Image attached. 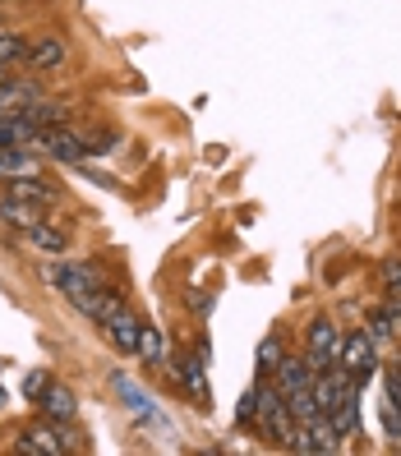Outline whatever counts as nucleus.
Here are the masks:
<instances>
[{"label":"nucleus","instance_id":"423d86ee","mask_svg":"<svg viewBox=\"0 0 401 456\" xmlns=\"http://www.w3.org/2000/svg\"><path fill=\"white\" fill-rule=\"evenodd\" d=\"M106 337H111V346H116V351L120 355H134V351H139V332H143V318L139 314H129V305H120L111 318H106Z\"/></svg>","mask_w":401,"mask_h":456},{"label":"nucleus","instance_id":"f8f14e48","mask_svg":"<svg viewBox=\"0 0 401 456\" xmlns=\"http://www.w3.org/2000/svg\"><path fill=\"white\" fill-rule=\"evenodd\" d=\"M37 222H46V208L19 203V199H0V226H5V231H29Z\"/></svg>","mask_w":401,"mask_h":456},{"label":"nucleus","instance_id":"7c9ffc66","mask_svg":"<svg viewBox=\"0 0 401 456\" xmlns=\"http://www.w3.org/2000/svg\"><path fill=\"white\" fill-rule=\"evenodd\" d=\"M0 369H5V360H0Z\"/></svg>","mask_w":401,"mask_h":456},{"label":"nucleus","instance_id":"9b49d317","mask_svg":"<svg viewBox=\"0 0 401 456\" xmlns=\"http://www.w3.org/2000/svg\"><path fill=\"white\" fill-rule=\"evenodd\" d=\"M5 199H19V203H37V208H51V203L61 199V190H56L51 180H42V175H19V180H10Z\"/></svg>","mask_w":401,"mask_h":456},{"label":"nucleus","instance_id":"b1692460","mask_svg":"<svg viewBox=\"0 0 401 456\" xmlns=\"http://www.w3.org/2000/svg\"><path fill=\"white\" fill-rule=\"evenodd\" d=\"M379 419H383V434L392 443H401V411L392 406V401H383V406H379Z\"/></svg>","mask_w":401,"mask_h":456},{"label":"nucleus","instance_id":"c85d7f7f","mask_svg":"<svg viewBox=\"0 0 401 456\" xmlns=\"http://www.w3.org/2000/svg\"><path fill=\"white\" fill-rule=\"evenodd\" d=\"M10 406V396H5V387H0V411H5Z\"/></svg>","mask_w":401,"mask_h":456},{"label":"nucleus","instance_id":"f257e3e1","mask_svg":"<svg viewBox=\"0 0 401 456\" xmlns=\"http://www.w3.org/2000/svg\"><path fill=\"white\" fill-rule=\"evenodd\" d=\"M23 148H33V152L51 157V162H84V157H88L84 139H78V134H70L65 125H46V129H33V134H29V143H23Z\"/></svg>","mask_w":401,"mask_h":456},{"label":"nucleus","instance_id":"c756f323","mask_svg":"<svg viewBox=\"0 0 401 456\" xmlns=\"http://www.w3.org/2000/svg\"><path fill=\"white\" fill-rule=\"evenodd\" d=\"M5 78H10V65H0V84H5Z\"/></svg>","mask_w":401,"mask_h":456},{"label":"nucleus","instance_id":"f03ea898","mask_svg":"<svg viewBox=\"0 0 401 456\" xmlns=\"http://www.w3.org/2000/svg\"><path fill=\"white\" fill-rule=\"evenodd\" d=\"M51 281H56L61 295H65V300H74V305L84 300V295H93L97 286H106L97 263H56V267H51Z\"/></svg>","mask_w":401,"mask_h":456},{"label":"nucleus","instance_id":"ddd939ff","mask_svg":"<svg viewBox=\"0 0 401 456\" xmlns=\"http://www.w3.org/2000/svg\"><path fill=\"white\" fill-rule=\"evenodd\" d=\"M120 305H125V295H120L111 281H106V286H97L93 295H84V300H78L74 309H78V314H88V318H97V323H106V318H111Z\"/></svg>","mask_w":401,"mask_h":456},{"label":"nucleus","instance_id":"dca6fc26","mask_svg":"<svg viewBox=\"0 0 401 456\" xmlns=\"http://www.w3.org/2000/svg\"><path fill=\"white\" fill-rule=\"evenodd\" d=\"M23 240L37 249V254H65L70 249V240H65V231H56L51 222H37V226H29L23 231Z\"/></svg>","mask_w":401,"mask_h":456},{"label":"nucleus","instance_id":"2eb2a0df","mask_svg":"<svg viewBox=\"0 0 401 456\" xmlns=\"http://www.w3.org/2000/svg\"><path fill=\"white\" fill-rule=\"evenodd\" d=\"M203 360H190V355H180L176 360V383L184 387V392H190L194 401H199V406H203V401H208V383H203Z\"/></svg>","mask_w":401,"mask_h":456},{"label":"nucleus","instance_id":"9d476101","mask_svg":"<svg viewBox=\"0 0 401 456\" xmlns=\"http://www.w3.org/2000/svg\"><path fill=\"white\" fill-rule=\"evenodd\" d=\"M65 61H70V46L56 37V33H42L33 46H29V65L37 69V74H51V69H65Z\"/></svg>","mask_w":401,"mask_h":456},{"label":"nucleus","instance_id":"cd10ccee","mask_svg":"<svg viewBox=\"0 0 401 456\" xmlns=\"http://www.w3.org/2000/svg\"><path fill=\"white\" fill-rule=\"evenodd\" d=\"M14 143V120H0V148Z\"/></svg>","mask_w":401,"mask_h":456},{"label":"nucleus","instance_id":"f3484780","mask_svg":"<svg viewBox=\"0 0 401 456\" xmlns=\"http://www.w3.org/2000/svg\"><path fill=\"white\" fill-rule=\"evenodd\" d=\"M286 360V341H282V332H267L263 341H258V355H254V369H258V379H273V369Z\"/></svg>","mask_w":401,"mask_h":456},{"label":"nucleus","instance_id":"1a4fd4ad","mask_svg":"<svg viewBox=\"0 0 401 456\" xmlns=\"http://www.w3.org/2000/svg\"><path fill=\"white\" fill-rule=\"evenodd\" d=\"M42 162L46 157L23 148V143H5L0 148V180H19V175H42Z\"/></svg>","mask_w":401,"mask_h":456},{"label":"nucleus","instance_id":"bb28decb","mask_svg":"<svg viewBox=\"0 0 401 456\" xmlns=\"http://www.w3.org/2000/svg\"><path fill=\"white\" fill-rule=\"evenodd\" d=\"M84 148H88L93 157H102V152H111V148H116V134H97V139H93V143H84Z\"/></svg>","mask_w":401,"mask_h":456},{"label":"nucleus","instance_id":"a878e982","mask_svg":"<svg viewBox=\"0 0 401 456\" xmlns=\"http://www.w3.org/2000/svg\"><path fill=\"white\" fill-rule=\"evenodd\" d=\"M46 383H51V373H29V383H23V392H29L33 401L46 392Z\"/></svg>","mask_w":401,"mask_h":456},{"label":"nucleus","instance_id":"aec40b11","mask_svg":"<svg viewBox=\"0 0 401 456\" xmlns=\"http://www.w3.org/2000/svg\"><path fill=\"white\" fill-rule=\"evenodd\" d=\"M258 434H267V438H273V443L291 447V438H296V415L286 411V401H282V406H277L273 415H267V419L258 424Z\"/></svg>","mask_w":401,"mask_h":456},{"label":"nucleus","instance_id":"6e6552de","mask_svg":"<svg viewBox=\"0 0 401 456\" xmlns=\"http://www.w3.org/2000/svg\"><path fill=\"white\" fill-rule=\"evenodd\" d=\"M37 406H42V415H46L51 424H74V415H78V396H74L65 383L51 379L46 392L37 396Z\"/></svg>","mask_w":401,"mask_h":456},{"label":"nucleus","instance_id":"a211bd4d","mask_svg":"<svg viewBox=\"0 0 401 456\" xmlns=\"http://www.w3.org/2000/svg\"><path fill=\"white\" fill-rule=\"evenodd\" d=\"M23 125H33V129H46V125H65V102H51V97H37L29 111L19 116Z\"/></svg>","mask_w":401,"mask_h":456},{"label":"nucleus","instance_id":"0eeeda50","mask_svg":"<svg viewBox=\"0 0 401 456\" xmlns=\"http://www.w3.org/2000/svg\"><path fill=\"white\" fill-rule=\"evenodd\" d=\"M37 102V78H5L0 84V120H19Z\"/></svg>","mask_w":401,"mask_h":456},{"label":"nucleus","instance_id":"6ab92c4d","mask_svg":"<svg viewBox=\"0 0 401 456\" xmlns=\"http://www.w3.org/2000/svg\"><path fill=\"white\" fill-rule=\"evenodd\" d=\"M139 355H143L148 369H167V337H162V328L143 323V332H139Z\"/></svg>","mask_w":401,"mask_h":456},{"label":"nucleus","instance_id":"20e7f679","mask_svg":"<svg viewBox=\"0 0 401 456\" xmlns=\"http://www.w3.org/2000/svg\"><path fill=\"white\" fill-rule=\"evenodd\" d=\"M14 452L65 456V452H74V438L65 434L61 424H29V428H19V438H14Z\"/></svg>","mask_w":401,"mask_h":456},{"label":"nucleus","instance_id":"393cba45","mask_svg":"<svg viewBox=\"0 0 401 456\" xmlns=\"http://www.w3.org/2000/svg\"><path fill=\"white\" fill-rule=\"evenodd\" d=\"M383 286H388L392 295H401V258H388V263H383Z\"/></svg>","mask_w":401,"mask_h":456},{"label":"nucleus","instance_id":"5701e85b","mask_svg":"<svg viewBox=\"0 0 401 456\" xmlns=\"http://www.w3.org/2000/svg\"><path fill=\"white\" fill-rule=\"evenodd\" d=\"M116 387L125 392V401H129V411L139 415V419H157V411H152V401H148V396H143L139 387H134L129 379H116Z\"/></svg>","mask_w":401,"mask_h":456},{"label":"nucleus","instance_id":"4be33fe9","mask_svg":"<svg viewBox=\"0 0 401 456\" xmlns=\"http://www.w3.org/2000/svg\"><path fill=\"white\" fill-rule=\"evenodd\" d=\"M19 61H29V42H23V33L0 28V65H19Z\"/></svg>","mask_w":401,"mask_h":456},{"label":"nucleus","instance_id":"39448f33","mask_svg":"<svg viewBox=\"0 0 401 456\" xmlns=\"http://www.w3.org/2000/svg\"><path fill=\"white\" fill-rule=\"evenodd\" d=\"M337 351H341V332L332 318H314L309 323V369L314 373H323L337 364Z\"/></svg>","mask_w":401,"mask_h":456},{"label":"nucleus","instance_id":"4468645a","mask_svg":"<svg viewBox=\"0 0 401 456\" xmlns=\"http://www.w3.org/2000/svg\"><path fill=\"white\" fill-rule=\"evenodd\" d=\"M273 383H277V392L286 396V392H296V387H309L314 383V369H309V355H300V360H282L277 369H273Z\"/></svg>","mask_w":401,"mask_h":456},{"label":"nucleus","instance_id":"7ed1b4c3","mask_svg":"<svg viewBox=\"0 0 401 456\" xmlns=\"http://www.w3.org/2000/svg\"><path fill=\"white\" fill-rule=\"evenodd\" d=\"M337 364H341V369H351L360 383L369 379V373H373V364H379V341L369 337V328H356L351 337H341Z\"/></svg>","mask_w":401,"mask_h":456},{"label":"nucleus","instance_id":"412c9836","mask_svg":"<svg viewBox=\"0 0 401 456\" xmlns=\"http://www.w3.org/2000/svg\"><path fill=\"white\" fill-rule=\"evenodd\" d=\"M282 401H286V411L296 415V424H314L318 415H323V411H318V401H314V392H309V387H296V392H286Z\"/></svg>","mask_w":401,"mask_h":456}]
</instances>
